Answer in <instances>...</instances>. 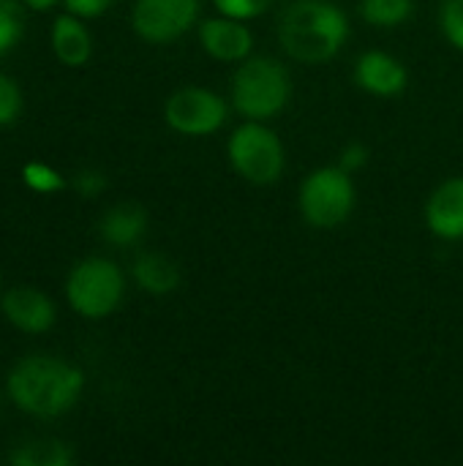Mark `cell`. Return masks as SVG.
Here are the masks:
<instances>
[{"label": "cell", "mask_w": 463, "mask_h": 466, "mask_svg": "<svg viewBox=\"0 0 463 466\" xmlns=\"http://www.w3.org/2000/svg\"><path fill=\"white\" fill-rule=\"evenodd\" d=\"M278 0H213V5L218 8V14L232 16V19H257L262 14H267Z\"/></svg>", "instance_id": "cell-20"}, {"label": "cell", "mask_w": 463, "mask_h": 466, "mask_svg": "<svg viewBox=\"0 0 463 466\" xmlns=\"http://www.w3.org/2000/svg\"><path fill=\"white\" fill-rule=\"evenodd\" d=\"M25 30V16L16 0H0V57L11 52Z\"/></svg>", "instance_id": "cell-18"}, {"label": "cell", "mask_w": 463, "mask_h": 466, "mask_svg": "<svg viewBox=\"0 0 463 466\" xmlns=\"http://www.w3.org/2000/svg\"><path fill=\"white\" fill-rule=\"evenodd\" d=\"M276 33L292 60L327 63L344 49L349 19L330 0H295L281 11Z\"/></svg>", "instance_id": "cell-1"}, {"label": "cell", "mask_w": 463, "mask_h": 466, "mask_svg": "<svg viewBox=\"0 0 463 466\" xmlns=\"http://www.w3.org/2000/svg\"><path fill=\"white\" fill-rule=\"evenodd\" d=\"M74 188H76V194H82V197H98V194L106 188V177H104L98 169H82V172L74 177Z\"/></svg>", "instance_id": "cell-24"}, {"label": "cell", "mask_w": 463, "mask_h": 466, "mask_svg": "<svg viewBox=\"0 0 463 466\" xmlns=\"http://www.w3.org/2000/svg\"><path fill=\"white\" fill-rule=\"evenodd\" d=\"M30 8H35V11H49L57 0H25Z\"/></svg>", "instance_id": "cell-26"}, {"label": "cell", "mask_w": 463, "mask_h": 466, "mask_svg": "<svg viewBox=\"0 0 463 466\" xmlns=\"http://www.w3.org/2000/svg\"><path fill=\"white\" fill-rule=\"evenodd\" d=\"M202 49L221 63H243L254 52V35L243 19L232 16H213L199 25Z\"/></svg>", "instance_id": "cell-9"}, {"label": "cell", "mask_w": 463, "mask_h": 466, "mask_svg": "<svg viewBox=\"0 0 463 466\" xmlns=\"http://www.w3.org/2000/svg\"><path fill=\"white\" fill-rule=\"evenodd\" d=\"M355 183L352 175L341 167H319L314 169L297 191V208L308 227L314 229H336L355 210Z\"/></svg>", "instance_id": "cell-5"}, {"label": "cell", "mask_w": 463, "mask_h": 466, "mask_svg": "<svg viewBox=\"0 0 463 466\" xmlns=\"http://www.w3.org/2000/svg\"><path fill=\"white\" fill-rule=\"evenodd\" d=\"M19 109H22L19 87L8 76H0V126L14 123L19 117Z\"/></svg>", "instance_id": "cell-22"}, {"label": "cell", "mask_w": 463, "mask_h": 466, "mask_svg": "<svg viewBox=\"0 0 463 466\" xmlns=\"http://www.w3.org/2000/svg\"><path fill=\"white\" fill-rule=\"evenodd\" d=\"M85 388V377L71 363L55 358H25L8 374V396L11 401L35 418H57L68 412Z\"/></svg>", "instance_id": "cell-2"}, {"label": "cell", "mask_w": 463, "mask_h": 466, "mask_svg": "<svg viewBox=\"0 0 463 466\" xmlns=\"http://www.w3.org/2000/svg\"><path fill=\"white\" fill-rule=\"evenodd\" d=\"M5 319L25 333H44L55 325L52 300L35 287H14L3 298Z\"/></svg>", "instance_id": "cell-12"}, {"label": "cell", "mask_w": 463, "mask_h": 466, "mask_svg": "<svg viewBox=\"0 0 463 466\" xmlns=\"http://www.w3.org/2000/svg\"><path fill=\"white\" fill-rule=\"evenodd\" d=\"M442 33L463 52V0H445L442 5Z\"/></svg>", "instance_id": "cell-21"}, {"label": "cell", "mask_w": 463, "mask_h": 466, "mask_svg": "<svg viewBox=\"0 0 463 466\" xmlns=\"http://www.w3.org/2000/svg\"><path fill=\"white\" fill-rule=\"evenodd\" d=\"M426 224L442 240H463V177H448L426 202Z\"/></svg>", "instance_id": "cell-11"}, {"label": "cell", "mask_w": 463, "mask_h": 466, "mask_svg": "<svg viewBox=\"0 0 463 466\" xmlns=\"http://www.w3.org/2000/svg\"><path fill=\"white\" fill-rule=\"evenodd\" d=\"M74 461V453L60 440H35L22 445L16 453H11L14 466H68Z\"/></svg>", "instance_id": "cell-16"}, {"label": "cell", "mask_w": 463, "mask_h": 466, "mask_svg": "<svg viewBox=\"0 0 463 466\" xmlns=\"http://www.w3.org/2000/svg\"><path fill=\"white\" fill-rule=\"evenodd\" d=\"M229 106L210 87H180L166 98L164 117L166 126L183 137H207L226 123Z\"/></svg>", "instance_id": "cell-7"}, {"label": "cell", "mask_w": 463, "mask_h": 466, "mask_svg": "<svg viewBox=\"0 0 463 466\" xmlns=\"http://www.w3.org/2000/svg\"><path fill=\"white\" fill-rule=\"evenodd\" d=\"M134 279L150 295H169L180 287V268L161 251H145L134 259Z\"/></svg>", "instance_id": "cell-14"}, {"label": "cell", "mask_w": 463, "mask_h": 466, "mask_svg": "<svg viewBox=\"0 0 463 466\" xmlns=\"http://www.w3.org/2000/svg\"><path fill=\"white\" fill-rule=\"evenodd\" d=\"M22 180L27 183V188L38 191V194H52L60 191L65 186V180L60 177V172H55L52 167L41 164V161H30L22 169Z\"/></svg>", "instance_id": "cell-19"}, {"label": "cell", "mask_w": 463, "mask_h": 466, "mask_svg": "<svg viewBox=\"0 0 463 466\" xmlns=\"http://www.w3.org/2000/svg\"><path fill=\"white\" fill-rule=\"evenodd\" d=\"M232 169L251 186H273L287 169V153L278 134L265 120H248L235 128L226 145Z\"/></svg>", "instance_id": "cell-4"}, {"label": "cell", "mask_w": 463, "mask_h": 466, "mask_svg": "<svg viewBox=\"0 0 463 466\" xmlns=\"http://www.w3.org/2000/svg\"><path fill=\"white\" fill-rule=\"evenodd\" d=\"M232 106L248 120H270L281 115L292 98V76L273 57H246L229 85Z\"/></svg>", "instance_id": "cell-3"}, {"label": "cell", "mask_w": 463, "mask_h": 466, "mask_svg": "<svg viewBox=\"0 0 463 466\" xmlns=\"http://www.w3.org/2000/svg\"><path fill=\"white\" fill-rule=\"evenodd\" d=\"M123 292H126L123 270L104 257L82 259L79 265H74V270L65 281L68 303L85 319L109 317L120 306Z\"/></svg>", "instance_id": "cell-6"}, {"label": "cell", "mask_w": 463, "mask_h": 466, "mask_svg": "<svg viewBox=\"0 0 463 466\" xmlns=\"http://www.w3.org/2000/svg\"><path fill=\"white\" fill-rule=\"evenodd\" d=\"M98 232L109 246L117 248L136 246L147 232V210L136 202H120L101 216Z\"/></svg>", "instance_id": "cell-13"}, {"label": "cell", "mask_w": 463, "mask_h": 466, "mask_svg": "<svg viewBox=\"0 0 463 466\" xmlns=\"http://www.w3.org/2000/svg\"><path fill=\"white\" fill-rule=\"evenodd\" d=\"M357 11H360L363 22H368V25L396 27L412 16L415 0H360Z\"/></svg>", "instance_id": "cell-17"}, {"label": "cell", "mask_w": 463, "mask_h": 466, "mask_svg": "<svg viewBox=\"0 0 463 466\" xmlns=\"http://www.w3.org/2000/svg\"><path fill=\"white\" fill-rule=\"evenodd\" d=\"M199 0H136L131 25L150 44L183 38L199 19Z\"/></svg>", "instance_id": "cell-8"}, {"label": "cell", "mask_w": 463, "mask_h": 466, "mask_svg": "<svg viewBox=\"0 0 463 466\" xmlns=\"http://www.w3.org/2000/svg\"><path fill=\"white\" fill-rule=\"evenodd\" d=\"M112 3L115 0H65V8H68V14L93 19V16H101Z\"/></svg>", "instance_id": "cell-25"}, {"label": "cell", "mask_w": 463, "mask_h": 466, "mask_svg": "<svg viewBox=\"0 0 463 466\" xmlns=\"http://www.w3.org/2000/svg\"><path fill=\"white\" fill-rule=\"evenodd\" d=\"M52 49L57 55L60 63L65 66H82L87 63L90 52H93V41L87 27L76 19V14H65L57 16L52 25Z\"/></svg>", "instance_id": "cell-15"}, {"label": "cell", "mask_w": 463, "mask_h": 466, "mask_svg": "<svg viewBox=\"0 0 463 466\" xmlns=\"http://www.w3.org/2000/svg\"><path fill=\"white\" fill-rule=\"evenodd\" d=\"M368 145H363L360 139H352L344 150H341V156H338V167L341 169H347L349 175H355L357 169H363L366 167V161H368Z\"/></svg>", "instance_id": "cell-23"}, {"label": "cell", "mask_w": 463, "mask_h": 466, "mask_svg": "<svg viewBox=\"0 0 463 466\" xmlns=\"http://www.w3.org/2000/svg\"><path fill=\"white\" fill-rule=\"evenodd\" d=\"M355 82L360 90L379 96V98H396L407 90L409 74L401 60L382 49H368L355 63Z\"/></svg>", "instance_id": "cell-10"}]
</instances>
